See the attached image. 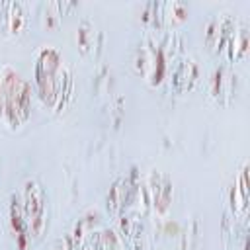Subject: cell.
I'll use <instances>...</instances> for the list:
<instances>
[{"label":"cell","instance_id":"cell-15","mask_svg":"<svg viewBox=\"0 0 250 250\" xmlns=\"http://www.w3.org/2000/svg\"><path fill=\"white\" fill-rule=\"evenodd\" d=\"M72 8H76V2L72 0H51L41 4V16L47 21V25H51L59 21L62 16H66V12H70Z\"/></svg>","mask_w":250,"mask_h":250},{"label":"cell","instance_id":"cell-12","mask_svg":"<svg viewBox=\"0 0 250 250\" xmlns=\"http://www.w3.org/2000/svg\"><path fill=\"white\" fill-rule=\"evenodd\" d=\"M139 195V178L137 174H127L121 176L109 189L107 193V209L113 215H123L129 205L135 201Z\"/></svg>","mask_w":250,"mask_h":250},{"label":"cell","instance_id":"cell-11","mask_svg":"<svg viewBox=\"0 0 250 250\" xmlns=\"http://www.w3.org/2000/svg\"><path fill=\"white\" fill-rule=\"evenodd\" d=\"M141 188H145V205L150 207L156 213H164L170 207V199H172V182L166 174L160 172H152L145 186L141 182Z\"/></svg>","mask_w":250,"mask_h":250},{"label":"cell","instance_id":"cell-14","mask_svg":"<svg viewBox=\"0 0 250 250\" xmlns=\"http://www.w3.org/2000/svg\"><path fill=\"white\" fill-rule=\"evenodd\" d=\"M90 250H127V248H125V240L121 238L119 232H115L109 227H104V229H98L92 232Z\"/></svg>","mask_w":250,"mask_h":250},{"label":"cell","instance_id":"cell-9","mask_svg":"<svg viewBox=\"0 0 250 250\" xmlns=\"http://www.w3.org/2000/svg\"><path fill=\"white\" fill-rule=\"evenodd\" d=\"M199 74H201V66L197 59L191 55H182L174 62L166 80L170 84V90H174L176 94H186L193 90V86L199 82Z\"/></svg>","mask_w":250,"mask_h":250},{"label":"cell","instance_id":"cell-6","mask_svg":"<svg viewBox=\"0 0 250 250\" xmlns=\"http://www.w3.org/2000/svg\"><path fill=\"white\" fill-rule=\"evenodd\" d=\"M188 12V4L180 0H148L141 6V21L154 31H166L182 23Z\"/></svg>","mask_w":250,"mask_h":250},{"label":"cell","instance_id":"cell-5","mask_svg":"<svg viewBox=\"0 0 250 250\" xmlns=\"http://www.w3.org/2000/svg\"><path fill=\"white\" fill-rule=\"evenodd\" d=\"M31 82L14 64H0V125L8 131H20L31 115Z\"/></svg>","mask_w":250,"mask_h":250},{"label":"cell","instance_id":"cell-13","mask_svg":"<svg viewBox=\"0 0 250 250\" xmlns=\"http://www.w3.org/2000/svg\"><path fill=\"white\" fill-rule=\"evenodd\" d=\"M76 41L84 55H96L104 45V33L90 18H82L76 29Z\"/></svg>","mask_w":250,"mask_h":250},{"label":"cell","instance_id":"cell-8","mask_svg":"<svg viewBox=\"0 0 250 250\" xmlns=\"http://www.w3.org/2000/svg\"><path fill=\"white\" fill-rule=\"evenodd\" d=\"M29 25V8L21 0H0V35L18 37Z\"/></svg>","mask_w":250,"mask_h":250},{"label":"cell","instance_id":"cell-1","mask_svg":"<svg viewBox=\"0 0 250 250\" xmlns=\"http://www.w3.org/2000/svg\"><path fill=\"white\" fill-rule=\"evenodd\" d=\"M8 230L20 250L33 246L49 225V197L37 178H25L6 201Z\"/></svg>","mask_w":250,"mask_h":250},{"label":"cell","instance_id":"cell-10","mask_svg":"<svg viewBox=\"0 0 250 250\" xmlns=\"http://www.w3.org/2000/svg\"><path fill=\"white\" fill-rule=\"evenodd\" d=\"M248 164L242 162V166L236 170L232 184L229 188V217L236 221H246L248 217Z\"/></svg>","mask_w":250,"mask_h":250},{"label":"cell","instance_id":"cell-4","mask_svg":"<svg viewBox=\"0 0 250 250\" xmlns=\"http://www.w3.org/2000/svg\"><path fill=\"white\" fill-rule=\"evenodd\" d=\"M248 20L221 10L213 14L205 23V45L211 53L223 59V62H236L242 61L248 53Z\"/></svg>","mask_w":250,"mask_h":250},{"label":"cell","instance_id":"cell-2","mask_svg":"<svg viewBox=\"0 0 250 250\" xmlns=\"http://www.w3.org/2000/svg\"><path fill=\"white\" fill-rule=\"evenodd\" d=\"M33 84L41 104L55 115L70 109L76 98V78L64 53L55 45H41L33 59Z\"/></svg>","mask_w":250,"mask_h":250},{"label":"cell","instance_id":"cell-3","mask_svg":"<svg viewBox=\"0 0 250 250\" xmlns=\"http://www.w3.org/2000/svg\"><path fill=\"white\" fill-rule=\"evenodd\" d=\"M182 49H184V35L180 31L150 29L139 39V43L133 49V57H131L133 70L148 84L158 86L168 78L174 62L182 57Z\"/></svg>","mask_w":250,"mask_h":250},{"label":"cell","instance_id":"cell-7","mask_svg":"<svg viewBox=\"0 0 250 250\" xmlns=\"http://www.w3.org/2000/svg\"><path fill=\"white\" fill-rule=\"evenodd\" d=\"M207 90H209V96L217 104L227 105V104L234 102V98L238 96V90H240V76L234 70V66L229 62L217 64L207 78Z\"/></svg>","mask_w":250,"mask_h":250}]
</instances>
